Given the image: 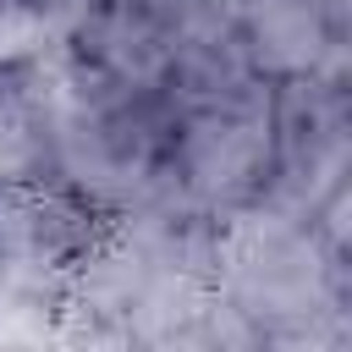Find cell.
<instances>
[{
	"instance_id": "6da1fadb",
	"label": "cell",
	"mask_w": 352,
	"mask_h": 352,
	"mask_svg": "<svg viewBox=\"0 0 352 352\" xmlns=\"http://www.w3.org/2000/svg\"><path fill=\"white\" fill-rule=\"evenodd\" d=\"M55 346L248 352V324L214 292V220L170 204L110 209L72 264Z\"/></svg>"
},
{
	"instance_id": "7a4b0ae2",
	"label": "cell",
	"mask_w": 352,
	"mask_h": 352,
	"mask_svg": "<svg viewBox=\"0 0 352 352\" xmlns=\"http://www.w3.org/2000/svg\"><path fill=\"white\" fill-rule=\"evenodd\" d=\"M352 248L292 204L248 198L214 220V292L248 324L253 346L346 352L352 346Z\"/></svg>"
},
{
	"instance_id": "3957f363",
	"label": "cell",
	"mask_w": 352,
	"mask_h": 352,
	"mask_svg": "<svg viewBox=\"0 0 352 352\" xmlns=\"http://www.w3.org/2000/svg\"><path fill=\"white\" fill-rule=\"evenodd\" d=\"M270 154H275V82L270 77L236 72L198 88H176L160 176L138 204H170L198 220H220L236 204L264 192Z\"/></svg>"
},
{
	"instance_id": "277c9868",
	"label": "cell",
	"mask_w": 352,
	"mask_h": 352,
	"mask_svg": "<svg viewBox=\"0 0 352 352\" xmlns=\"http://www.w3.org/2000/svg\"><path fill=\"white\" fill-rule=\"evenodd\" d=\"M165 138H170V88L110 77L60 44L55 182L82 192L104 214L126 209L154 187Z\"/></svg>"
},
{
	"instance_id": "5b68a950",
	"label": "cell",
	"mask_w": 352,
	"mask_h": 352,
	"mask_svg": "<svg viewBox=\"0 0 352 352\" xmlns=\"http://www.w3.org/2000/svg\"><path fill=\"white\" fill-rule=\"evenodd\" d=\"M352 187V88L346 77L275 82V154L264 198L319 214Z\"/></svg>"
},
{
	"instance_id": "8992f818",
	"label": "cell",
	"mask_w": 352,
	"mask_h": 352,
	"mask_svg": "<svg viewBox=\"0 0 352 352\" xmlns=\"http://www.w3.org/2000/svg\"><path fill=\"white\" fill-rule=\"evenodd\" d=\"M236 38L258 77H346L352 0H236Z\"/></svg>"
},
{
	"instance_id": "52a82bcc",
	"label": "cell",
	"mask_w": 352,
	"mask_h": 352,
	"mask_svg": "<svg viewBox=\"0 0 352 352\" xmlns=\"http://www.w3.org/2000/svg\"><path fill=\"white\" fill-rule=\"evenodd\" d=\"M60 44L0 60V182H55Z\"/></svg>"
}]
</instances>
